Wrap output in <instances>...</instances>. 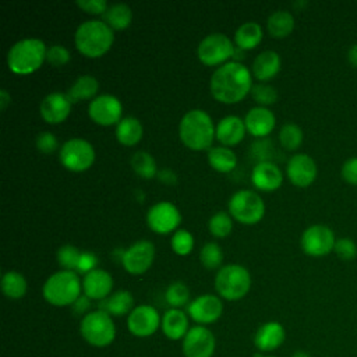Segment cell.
Listing matches in <instances>:
<instances>
[{
    "mask_svg": "<svg viewBox=\"0 0 357 357\" xmlns=\"http://www.w3.org/2000/svg\"><path fill=\"white\" fill-rule=\"evenodd\" d=\"M250 93L252 99L262 107H268L278 100V91L275 89V86L266 82H259L252 85Z\"/></svg>",
    "mask_w": 357,
    "mask_h": 357,
    "instance_id": "cell-41",
    "label": "cell"
},
{
    "mask_svg": "<svg viewBox=\"0 0 357 357\" xmlns=\"http://www.w3.org/2000/svg\"><path fill=\"white\" fill-rule=\"evenodd\" d=\"M304 134L296 123H284L279 131V142L286 151H296L303 144Z\"/></svg>",
    "mask_w": 357,
    "mask_h": 357,
    "instance_id": "cell-36",
    "label": "cell"
},
{
    "mask_svg": "<svg viewBox=\"0 0 357 357\" xmlns=\"http://www.w3.org/2000/svg\"><path fill=\"white\" fill-rule=\"evenodd\" d=\"M209 166L219 173H230L237 166V156L231 148L212 146L206 155Z\"/></svg>",
    "mask_w": 357,
    "mask_h": 357,
    "instance_id": "cell-30",
    "label": "cell"
},
{
    "mask_svg": "<svg viewBox=\"0 0 357 357\" xmlns=\"http://www.w3.org/2000/svg\"><path fill=\"white\" fill-rule=\"evenodd\" d=\"M294 17L286 10H278L268 17L266 29L271 36L282 39L289 36L294 29Z\"/></svg>",
    "mask_w": 357,
    "mask_h": 357,
    "instance_id": "cell-32",
    "label": "cell"
},
{
    "mask_svg": "<svg viewBox=\"0 0 357 357\" xmlns=\"http://www.w3.org/2000/svg\"><path fill=\"white\" fill-rule=\"evenodd\" d=\"M114 42V31L100 20H88L78 25L74 33L77 50L88 57L98 59L106 54Z\"/></svg>",
    "mask_w": 357,
    "mask_h": 357,
    "instance_id": "cell-3",
    "label": "cell"
},
{
    "mask_svg": "<svg viewBox=\"0 0 357 357\" xmlns=\"http://www.w3.org/2000/svg\"><path fill=\"white\" fill-rule=\"evenodd\" d=\"M252 88V74L240 61H227L218 67L209 81L211 95L215 100L233 105L241 102Z\"/></svg>",
    "mask_w": 357,
    "mask_h": 357,
    "instance_id": "cell-1",
    "label": "cell"
},
{
    "mask_svg": "<svg viewBox=\"0 0 357 357\" xmlns=\"http://www.w3.org/2000/svg\"><path fill=\"white\" fill-rule=\"evenodd\" d=\"M234 50L236 46L229 36L220 32H215L209 33L199 42L197 47V56L198 60L208 67H220L226 64L230 57H233Z\"/></svg>",
    "mask_w": 357,
    "mask_h": 357,
    "instance_id": "cell-10",
    "label": "cell"
},
{
    "mask_svg": "<svg viewBox=\"0 0 357 357\" xmlns=\"http://www.w3.org/2000/svg\"><path fill=\"white\" fill-rule=\"evenodd\" d=\"M187 312L192 321L199 325H208L220 318L223 312V303L218 296L202 294L188 304Z\"/></svg>",
    "mask_w": 357,
    "mask_h": 357,
    "instance_id": "cell-18",
    "label": "cell"
},
{
    "mask_svg": "<svg viewBox=\"0 0 357 357\" xmlns=\"http://www.w3.org/2000/svg\"><path fill=\"white\" fill-rule=\"evenodd\" d=\"M199 261L201 264L212 271V269H220L222 266V261H223V252H222V248L219 247V244L213 243V241H209V243H205L199 251Z\"/></svg>",
    "mask_w": 357,
    "mask_h": 357,
    "instance_id": "cell-38",
    "label": "cell"
},
{
    "mask_svg": "<svg viewBox=\"0 0 357 357\" xmlns=\"http://www.w3.org/2000/svg\"><path fill=\"white\" fill-rule=\"evenodd\" d=\"M79 332L89 344L96 347H105L116 337L114 322L112 317L102 310L85 314L79 324Z\"/></svg>",
    "mask_w": 357,
    "mask_h": 357,
    "instance_id": "cell-7",
    "label": "cell"
},
{
    "mask_svg": "<svg viewBox=\"0 0 357 357\" xmlns=\"http://www.w3.org/2000/svg\"><path fill=\"white\" fill-rule=\"evenodd\" d=\"M286 176L293 185L305 188L315 181L318 166L308 153H296L287 160Z\"/></svg>",
    "mask_w": 357,
    "mask_h": 357,
    "instance_id": "cell-15",
    "label": "cell"
},
{
    "mask_svg": "<svg viewBox=\"0 0 357 357\" xmlns=\"http://www.w3.org/2000/svg\"><path fill=\"white\" fill-rule=\"evenodd\" d=\"M113 289L112 275L100 268L91 271L82 278V291L91 300H105L110 296Z\"/></svg>",
    "mask_w": 357,
    "mask_h": 357,
    "instance_id": "cell-21",
    "label": "cell"
},
{
    "mask_svg": "<svg viewBox=\"0 0 357 357\" xmlns=\"http://www.w3.org/2000/svg\"><path fill=\"white\" fill-rule=\"evenodd\" d=\"M333 252L342 261H353L357 257V244L349 237L336 238Z\"/></svg>",
    "mask_w": 357,
    "mask_h": 357,
    "instance_id": "cell-43",
    "label": "cell"
},
{
    "mask_svg": "<svg viewBox=\"0 0 357 357\" xmlns=\"http://www.w3.org/2000/svg\"><path fill=\"white\" fill-rule=\"evenodd\" d=\"M155 245L149 240H139L132 243L121 254V265L131 275L145 273L153 264Z\"/></svg>",
    "mask_w": 357,
    "mask_h": 357,
    "instance_id": "cell-14",
    "label": "cell"
},
{
    "mask_svg": "<svg viewBox=\"0 0 357 357\" xmlns=\"http://www.w3.org/2000/svg\"><path fill=\"white\" fill-rule=\"evenodd\" d=\"M116 138L124 146H134L137 145L144 134V127L137 117L127 116L120 120L116 126Z\"/></svg>",
    "mask_w": 357,
    "mask_h": 357,
    "instance_id": "cell-28",
    "label": "cell"
},
{
    "mask_svg": "<svg viewBox=\"0 0 357 357\" xmlns=\"http://www.w3.org/2000/svg\"><path fill=\"white\" fill-rule=\"evenodd\" d=\"M103 21L113 31H123L128 28L132 21V10L124 3L112 4L103 14Z\"/></svg>",
    "mask_w": 357,
    "mask_h": 357,
    "instance_id": "cell-33",
    "label": "cell"
},
{
    "mask_svg": "<svg viewBox=\"0 0 357 357\" xmlns=\"http://www.w3.org/2000/svg\"><path fill=\"white\" fill-rule=\"evenodd\" d=\"M166 301L173 308H180L190 301V289L183 282H173L165 293Z\"/></svg>",
    "mask_w": 357,
    "mask_h": 357,
    "instance_id": "cell-39",
    "label": "cell"
},
{
    "mask_svg": "<svg viewBox=\"0 0 357 357\" xmlns=\"http://www.w3.org/2000/svg\"><path fill=\"white\" fill-rule=\"evenodd\" d=\"M251 183L259 191L272 192L282 185L283 173L273 162L262 160L252 167Z\"/></svg>",
    "mask_w": 357,
    "mask_h": 357,
    "instance_id": "cell-20",
    "label": "cell"
},
{
    "mask_svg": "<svg viewBox=\"0 0 357 357\" xmlns=\"http://www.w3.org/2000/svg\"><path fill=\"white\" fill-rule=\"evenodd\" d=\"M212 117L202 109L188 110L178 123V137L191 151H209L215 137Z\"/></svg>",
    "mask_w": 357,
    "mask_h": 357,
    "instance_id": "cell-2",
    "label": "cell"
},
{
    "mask_svg": "<svg viewBox=\"0 0 357 357\" xmlns=\"http://www.w3.org/2000/svg\"><path fill=\"white\" fill-rule=\"evenodd\" d=\"M275 114L268 107L255 106L250 109L244 117V124L247 131L257 138H264L272 132L275 128Z\"/></svg>",
    "mask_w": 357,
    "mask_h": 357,
    "instance_id": "cell-22",
    "label": "cell"
},
{
    "mask_svg": "<svg viewBox=\"0 0 357 357\" xmlns=\"http://www.w3.org/2000/svg\"><path fill=\"white\" fill-rule=\"evenodd\" d=\"M251 287V275L248 269L238 264L222 266L215 276V289L218 294L229 301L243 298Z\"/></svg>",
    "mask_w": 357,
    "mask_h": 357,
    "instance_id": "cell-6",
    "label": "cell"
},
{
    "mask_svg": "<svg viewBox=\"0 0 357 357\" xmlns=\"http://www.w3.org/2000/svg\"><path fill=\"white\" fill-rule=\"evenodd\" d=\"M91 305V298H88L86 296H81L74 304H73V310L75 314H84L88 311ZM88 314V312H86Z\"/></svg>",
    "mask_w": 357,
    "mask_h": 357,
    "instance_id": "cell-49",
    "label": "cell"
},
{
    "mask_svg": "<svg viewBox=\"0 0 357 357\" xmlns=\"http://www.w3.org/2000/svg\"><path fill=\"white\" fill-rule=\"evenodd\" d=\"M28 283L24 275L15 271H7L1 278V291L11 300H18L25 296Z\"/></svg>",
    "mask_w": 357,
    "mask_h": 357,
    "instance_id": "cell-34",
    "label": "cell"
},
{
    "mask_svg": "<svg viewBox=\"0 0 357 357\" xmlns=\"http://www.w3.org/2000/svg\"><path fill=\"white\" fill-rule=\"evenodd\" d=\"M98 89H99L98 79L93 75L84 74L74 81V84L67 91V96L71 100V103H77L88 99L92 100L96 98Z\"/></svg>",
    "mask_w": 357,
    "mask_h": 357,
    "instance_id": "cell-29",
    "label": "cell"
},
{
    "mask_svg": "<svg viewBox=\"0 0 357 357\" xmlns=\"http://www.w3.org/2000/svg\"><path fill=\"white\" fill-rule=\"evenodd\" d=\"M96 265H98V258H96V255L93 252H91V251H81V255H79L75 272L86 275L91 271L96 269Z\"/></svg>",
    "mask_w": 357,
    "mask_h": 357,
    "instance_id": "cell-48",
    "label": "cell"
},
{
    "mask_svg": "<svg viewBox=\"0 0 357 357\" xmlns=\"http://www.w3.org/2000/svg\"><path fill=\"white\" fill-rule=\"evenodd\" d=\"M99 310L107 312L110 317L130 314L134 310V297L128 290H117L100 301Z\"/></svg>",
    "mask_w": 357,
    "mask_h": 357,
    "instance_id": "cell-27",
    "label": "cell"
},
{
    "mask_svg": "<svg viewBox=\"0 0 357 357\" xmlns=\"http://www.w3.org/2000/svg\"><path fill=\"white\" fill-rule=\"evenodd\" d=\"M88 116L98 126H117L123 119V105L114 95H98L89 102Z\"/></svg>",
    "mask_w": 357,
    "mask_h": 357,
    "instance_id": "cell-12",
    "label": "cell"
},
{
    "mask_svg": "<svg viewBox=\"0 0 357 357\" xmlns=\"http://www.w3.org/2000/svg\"><path fill=\"white\" fill-rule=\"evenodd\" d=\"M162 322L159 312L155 307L148 304H141L134 307V310L128 314L127 328L128 331L138 337H146L156 332Z\"/></svg>",
    "mask_w": 357,
    "mask_h": 357,
    "instance_id": "cell-16",
    "label": "cell"
},
{
    "mask_svg": "<svg viewBox=\"0 0 357 357\" xmlns=\"http://www.w3.org/2000/svg\"><path fill=\"white\" fill-rule=\"evenodd\" d=\"M347 61L351 67L357 68V43H354L353 46L349 47L347 50Z\"/></svg>",
    "mask_w": 357,
    "mask_h": 357,
    "instance_id": "cell-51",
    "label": "cell"
},
{
    "mask_svg": "<svg viewBox=\"0 0 357 357\" xmlns=\"http://www.w3.org/2000/svg\"><path fill=\"white\" fill-rule=\"evenodd\" d=\"M336 243L335 233L331 227L317 223L308 226L301 237H300V245L304 254L312 258H321L333 251Z\"/></svg>",
    "mask_w": 357,
    "mask_h": 357,
    "instance_id": "cell-11",
    "label": "cell"
},
{
    "mask_svg": "<svg viewBox=\"0 0 357 357\" xmlns=\"http://www.w3.org/2000/svg\"><path fill=\"white\" fill-rule=\"evenodd\" d=\"M82 291V280L74 271H57L52 273L42 287L43 298L54 307L73 305Z\"/></svg>",
    "mask_w": 357,
    "mask_h": 357,
    "instance_id": "cell-5",
    "label": "cell"
},
{
    "mask_svg": "<svg viewBox=\"0 0 357 357\" xmlns=\"http://www.w3.org/2000/svg\"><path fill=\"white\" fill-rule=\"evenodd\" d=\"M81 251L71 245V244H64L57 250V262L64 271H77L78 259H79Z\"/></svg>",
    "mask_w": 357,
    "mask_h": 357,
    "instance_id": "cell-42",
    "label": "cell"
},
{
    "mask_svg": "<svg viewBox=\"0 0 357 357\" xmlns=\"http://www.w3.org/2000/svg\"><path fill=\"white\" fill-rule=\"evenodd\" d=\"M229 213L234 220L243 225H255L265 215V204L259 194L252 190H240L234 192L227 204Z\"/></svg>",
    "mask_w": 357,
    "mask_h": 357,
    "instance_id": "cell-8",
    "label": "cell"
},
{
    "mask_svg": "<svg viewBox=\"0 0 357 357\" xmlns=\"http://www.w3.org/2000/svg\"><path fill=\"white\" fill-rule=\"evenodd\" d=\"M262 28L259 24L254 22V21H248L241 24L236 33H234V43L236 47H238L240 50H251L255 49L261 40H262Z\"/></svg>",
    "mask_w": 357,
    "mask_h": 357,
    "instance_id": "cell-31",
    "label": "cell"
},
{
    "mask_svg": "<svg viewBox=\"0 0 357 357\" xmlns=\"http://www.w3.org/2000/svg\"><path fill=\"white\" fill-rule=\"evenodd\" d=\"M282 60L279 53L275 50H264L261 52L252 61L251 74L259 82H268L278 75L280 71Z\"/></svg>",
    "mask_w": 357,
    "mask_h": 357,
    "instance_id": "cell-25",
    "label": "cell"
},
{
    "mask_svg": "<svg viewBox=\"0 0 357 357\" xmlns=\"http://www.w3.org/2000/svg\"><path fill=\"white\" fill-rule=\"evenodd\" d=\"M254 357H272V356H262V354H255Z\"/></svg>",
    "mask_w": 357,
    "mask_h": 357,
    "instance_id": "cell-54",
    "label": "cell"
},
{
    "mask_svg": "<svg viewBox=\"0 0 357 357\" xmlns=\"http://www.w3.org/2000/svg\"><path fill=\"white\" fill-rule=\"evenodd\" d=\"M284 337L286 332L283 325L276 321H269L257 329L254 336V344L261 351H272L282 346Z\"/></svg>",
    "mask_w": 357,
    "mask_h": 357,
    "instance_id": "cell-24",
    "label": "cell"
},
{
    "mask_svg": "<svg viewBox=\"0 0 357 357\" xmlns=\"http://www.w3.org/2000/svg\"><path fill=\"white\" fill-rule=\"evenodd\" d=\"M158 177L162 183H166V184H174L177 181L176 174L170 169H165V170L158 172Z\"/></svg>",
    "mask_w": 357,
    "mask_h": 357,
    "instance_id": "cell-50",
    "label": "cell"
},
{
    "mask_svg": "<svg viewBox=\"0 0 357 357\" xmlns=\"http://www.w3.org/2000/svg\"><path fill=\"white\" fill-rule=\"evenodd\" d=\"M160 328L163 335L170 340L184 339L188 332V317L180 308H170L163 314Z\"/></svg>",
    "mask_w": 357,
    "mask_h": 357,
    "instance_id": "cell-26",
    "label": "cell"
},
{
    "mask_svg": "<svg viewBox=\"0 0 357 357\" xmlns=\"http://www.w3.org/2000/svg\"><path fill=\"white\" fill-rule=\"evenodd\" d=\"M291 357H311L307 351H303V350H297V351H294L293 353V356Z\"/></svg>",
    "mask_w": 357,
    "mask_h": 357,
    "instance_id": "cell-53",
    "label": "cell"
},
{
    "mask_svg": "<svg viewBox=\"0 0 357 357\" xmlns=\"http://www.w3.org/2000/svg\"><path fill=\"white\" fill-rule=\"evenodd\" d=\"M131 167L132 170L142 178L151 180L158 174V169H156V162L153 159V156L149 152L145 151H138L131 156Z\"/></svg>",
    "mask_w": 357,
    "mask_h": 357,
    "instance_id": "cell-35",
    "label": "cell"
},
{
    "mask_svg": "<svg viewBox=\"0 0 357 357\" xmlns=\"http://www.w3.org/2000/svg\"><path fill=\"white\" fill-rule=\"evenodd\" d=\"M59 160L70 172L81 173L88 170L95 162V149L84 138H71L59 149Z\"/></svg>",
    "mask_w": 357,
    "mask_h": 357,
    "instance_id": "cell-9",
    "label": "cell"
},
{
    "mask_svg": "<svg viewBox=\"0 0 357 357\" xmlns=\"http://www.w3.org/2000/svg\"><path fill=\"white\" fill-rule=\"evenodd\" d=\"M215 344V336L208 328L192 326L183 339V353L185 357H212Z\"/></svg>",
    "mask_w": 357,
    "mask_h": 357,
    "instance_id": "cell-17",
    "label": "cell"
},
{
    "mask_svg": "<svg viewBox=\"0 0 357 357\" xmlns=\"http://www.w3.org/2000/svg\"><path fill=\"white\" fill-rule=\"evenodd\" d=\"M245 131L247 128L243 119L238 116H226L216 124L215 137L223 146L231 148L243 141Z\"/></svg>",
    "mask_w": 357,
    "mask_h": 357,
    "instance_id": "cell-23",
    "label": "cell"
},
{
    "mask_svg": "<svg viewBox=\"0 0 357 357\" xmlns=\"http://www.w3.org/2000/svg\"><path fill=\"white\" fill-rule=\"evenodd\" d=\"M180 222L181 213L178 208L169 201L156 202L146 212V225L152 231L158 234L176 231Z\"/></svg>",
    "mask_w": 357,
    "mask_h": 357,
    "instance_id": "cell-13",
    "label": "cell"
},
{
    "mask_svg": "<svg viewBox=\"0 0 357 357\" xmlns=\"http://www.w3.org/2000/svg\"><path fill=\"white\" fill-rule=\"evenodd\" d=\"M75 4L84 13H88L92 15H103L109 8L105 0H78L75 1Z\"/></svg>",
    "mask_w": 357,
    "mask_h": 357,
    "instance_id": "cell-46",
    "label": "cell"
},
{
    "mask_svg": "<svg viewBox=\"0 0 357 357\" xmlns=\"http://www.w3.org/2000/svg\"><path fill=\"white\" fill-rule=\"evenodd\" d=\"M71 59V54L68 52L67 47H64L63 45H53L50 47H47L46 52V61L53 66V67H61L64 64H67Z\"/></svg>",
    "mask_w": 357,
    "mask_h": 357,
    "instance_id": "cell-44",
    "label": "cell"
},
{
    "mask_svg": "<svg viewBox=\"0 0 357 357\" xmlns=\"http://www.w3.org/2000/svg\"><path fill=\"white\" fill-rule=\"evenodd\" d=\"M35 145L39 152L45 155L53 153L59 148V141L50 131H40L35 139Z\"/></svg>",
    "mask_w": 357,
    "mask_h": 357,
    "instance_id": "cell-45",
    "label": "cell"
},
{
    "mask_svg": "<svg viewBox=\"0 0 357 357\" xmlns=\"http://www.w3.org/2000/svg\"><path fill=\"white\" fill-rule=\"evenodd\" d=\"M170 245H172V250L177 255H180V257L188 255L194 248V237L188 230L177 229L172 236Z\"/></svg>",
    "mask_w": 357,
    "mask_h": 357,
    "instance_id": "cell-40",
    "label": "cell"
},
{
    "mask_svg": "<svg viewBox=\"0 0 357 357\" xmlns=\"http://www.w3.org/2000/svg\"><path fill=\"white\" fill-rule=\"evenodd\" d=\"M47 47L38 38L17 40L7 52L8 70L17 75H28L39 70L46 60Z\"/></svg>",
    "mask_w": 357,
    "mask_h": 357,
    "instance_id": "cell-4",
    "label": "cell"
},
{
    "mask_svg": "<svg viewBox=\"0 0 357 357\" xmlns=\"http://www.w3.org/2000/svg\"><path fill=\"white\" fill-rule=\"evenodd\" d=\"M71 100L67 93L63 92H52L46 95L39 106L40 117L47 124H60L63 123L71 113Z\"/></svg>",
    "mask_w": 357,
    "mask_h": 357,
    "instance_id": "cell-19",
    "label": "cell"
},
{
    "mask_svg": "<svg viewBox=\"0 0 357 357\" xmlns=\"http://www.w3.org/2000/svg\"><path fill=\"white\" fill-rule=\"evenodd\" d=\"M10 103H11V95L6 89H1L0 91V109L4 112Z\"/></svg>",
    "mask_w": 357,
    "mask_h": 357,
    "instance_id": "cell-52",
    "label": "cell"
},
{
    "mask_svg": "<svg viewBox=\"0 0 357 357\" xmlns=\"http://www.w3.org/2000/svg\"><path fill=\"white\" fill-rule=\"evenodd\" d=\"M340 176L347 184L357 185V156H351L343 162Z\"/></svg>",
    "mask_w": 357,
    "mask_h": 357,
    "instance_id": "cell-47",
    "label": "cell"
},
{
    "mask_svg": "<svg viewBox=\"0 0 357 357\" xmlns=\"http://www.w3.org/2000/svg\"><path fill=\"white\" fill-rule=\"evenodd\" d=\"M208 229H209V233L213 237H218V238L227 237L233 230L231 216L227 212H223V211H219V212L213 213L209 218Z\"/></svg>",
    "mask_w": 357,
    "mask_h": 357,
    "instance_id": "cell-37",
    "label": "cell"
}]
</instances>
